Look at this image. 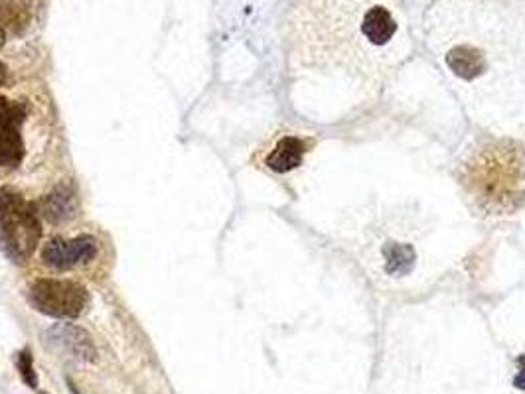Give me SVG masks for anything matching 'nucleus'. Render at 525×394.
I'll list each match as a JSON object with an SVG mask.
<instances>
[{"mask_svg":"<svg viewBox=\"0 0 525 394\" xmlns=\"http://www.w3.org/2000/svg\"><path fill=\"white\" fill-rule=\"evenodd\" d=\"M300 44L304 66L375 91L407 60L409 30L399 0H312Z\"/></svg>","mask_w":525,"mask_h":394,"instance_id":"obj_1","label":"nucleus"},{"mask_svg":"<svg viewBox=\"0 0 525 394\" xmlns=\"http://www.w3.org/2000/svg\"><path fill=\"white\" fill-rule=\"evenodd\" d=\"M40 394H48V393H40Z\"/></svg>","mask_w":525,"mask_h":394,"instance_id":"obj_16","label":"nucleus"},{"mask_svg":"<svg viewBox=\"0 0 525 394\" xmlns=\"http://www.w3.org/2000/svg\"><path fill=\"white\" fill-rule=\"evenodd\" d=\"M68 389H70V393L72 394H83L81 391H79V389H77V387H75L74 383H72L70 379H68Z\"/></svg>","mask_w":525,"mask_h":394,"instance_id":"obj_15","label":"nucleus"},{"mask_svg":"<svg viewBox=\"0 0 525 394\" xmlns=\"http://www.w3.org/2000/svg\"><path fill=\"white\" fill-rule=\"evenodd\" d=\"M79 211L77 190L72 182H60L48 196L40 201V213L54 225L68 223Z\"/></svg>","mask_w":525,"mask_h":394,"instance_id":"obj_9","label":"nucleus"},{"mask_svg":"<svg viewBox=\"0 0 525 394\" xmlns=\"http://www.w3.org/2000/svg\"><path fill=\"white\" fill-rule=\"evenodd\" d=\"M28 4L26 0H0V22L12 32H20L28 24Z\"/></svg>","mask_w":525,"mask_h":394,"instance_id":"obj_10","label":"nucleus"},{"mask_svg":"<svg viewBox=\"0 0 525 394\" xmlns=\"http://www.w3.org/2000/svg\"><path fill=\"white\" fill-rule=\"evenodd\" d=\"M460 186L490 217H508L525 205V146L514 138H486L460 164Z\"/></svg>","mask_w":525,"mask_h":394,"instance_id":"obj_2","label":"nucleus"},{"mask_svg":"<svg viewBox=\"0 0 525 394\" xmlns=\"http://www.w3.org/2000/svg\"><path fill=\"white\" fill-rule=\"evenodd\" d=\"M312 146H314V140L310 138H302L297 134H285L267 152L265 166L275 174H287L299 168L304 156L310 152Z\"/></svg>","mask_w":525,"mask_h":394,"instance_id":"obj_8","label":"nucleus"},{"mask_svg":"<svg viewBox=\"0 0 525 394\" xmlns=\"http://www.w3.org/2000/svg\"><path fill=\"white\" fill-rule=\"evenodd\" d=\"M30 306L56 320H75L79 318L87 304V290L74 280H58V278H38L28 288Z\"/></svg>","mask_w":525,"mask_h":394,"instance_id":"obj_4","label":"nucleus"},{"mask_svg":"<svg viewBox=\"0 0 525 394\" xmlns=\"http://www.w3.org/2000/svg\"><path fill=\"white\" fill-rule=\"evenodd\" d=\"M99 255V243L93 235H79L74 239H50L42 247V261L56 270H72L93 263Z\"/></svg>","mask_w":525,"mask_h":394,"instance_id":"obj_6","label":"nucleus"},{"mask_svg":"<svg viewBox=\"0 0 525 394\" xmlns=\"http://www.w3.org/2000/svg\"><path fill=\"white\" fill-rule=\"evenodd\" d=\"M26 109L0 95V166L16 168L24 160V138L22 125Z\"/></svg>","mask_w":525,"mask_h":394,"instance_id":"obj_5","label":"nucleus"},{"mask_svg":"<svg viewBox=\"0 0 525 394\" xmlns=\"http://www.w3.org/2000/svg\"><path fill=\"white\" fill-rule=\"evenodd\" d=\"M42 239L40 209L16 190H0V249L16 264L28 263Z\"/></svg>","mask_w":525,"mask_h":394,"instance_id":"obj_3","label":"nucleus"},{"mask_svg":"<svg viewBox=\"0 0 525 394\" xmlns=\"http://www.w3.org/2000/svg\"><path fill=\"white\" fill-rule=\"evenodd\" d=\"M522 371H520V375H518V379H516V387L518 389H525V359H522Z\"/></svg>","mask_w":525,"mask_h":394,"instance_id":"obj_12","label":"nucleus"},{"mask_svg":"<svg viewBox=\"0 0 525 394\" xmlns=\"http://www.w3.org/2000/svg\"><path fill=\"white\" fill-rule=\"evenodd\" d=\"M6 77H8V69L0 62V87L6 83Z\"/></svg>","mask_w":525,"mask_h":394,"instance_id":"obj_13","label":"nucleus"},{"mask_svg":"<svg viewBox=\"0 0 525 394\" xmlns=\"http://www.w3.org/2000/svg\"><path fill=\"white\" fill-rule=\"evenodd\" d=\"M4 42H6V28H4L2 22H0V48L4 46Z\"/></svg>","mask_w":525,"mask_h":394,"instance_id":"obj_14","label":"nucleus"},{"mask_svg":"<svg viewBox=\"0 0 525 394\" xmlns=\"http://www.w3.org/2000/svg\"><path fill=\"white\" fill-rule=\"evenodd\" d=\"M16 369H18L20 379L24 381V385L36 391L38 389V373H36V367H34L32 351L28 347H24V349H20L16 353Z\"/></svg>","mask_w":525,"mask_h":394,"instance_id":"obj_11","label":"nucleus"},{"mask_svg":"<svg viewBox=\"0 0 525 394\" xmlns=\"http://www.w3.org/2000/svg\"><path fill=\"white\" fill-rule=\"evenodd\" d=\"M48 341L52 347H56L66 357L79 361V363H95L97 361V347L91 339V335L74 324H56L46 331Z\"/></svg>","mask_w":525,"mask_h":394,"instance_id":"obj_7","label":"nucleus"}]
</instances>
